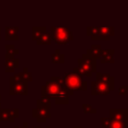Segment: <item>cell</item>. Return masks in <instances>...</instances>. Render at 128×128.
Segmentation results:
<instances>
[{
	"label": "cell",
	"mask_w": 128,
	"mask_h": 128,
	"mask_svg": "<svg viewBox=\"0 0 128 128\" xmlns=\"http://www.w3.org/2000/svg\"><path fill=\"white\" fill-rule=\"evenodd\" d=\"M115 89V78L109 73L96 72V80L91 82V94L106 96Z\"/></svg>",
	"instance_id": "obj_1"
},
{
	"label": "cell",
	"mask_w": 128,
	"mask_h": 128,
	"mask_svg": "<svg viewBox=\"0 0 128 128\" xmlns=\"http://www.w3.org/2000/svg\"><path fill=\"white\" fill-rule=\"evenodd\" d=\"M51 100L47 97H40L36 101V107L32 110V117L36 119L38 123H45L48 118L51 117L50 113Z\"/></svg>",
	"instance_id": "obj_2"
},
{
	"label": "cell",
	"mask_w": 128,
	"mask_h": 128,
	"mask_svg": "<svg viewBox=\"0 0 128 128\" xmlns=\"http://www.w3.org/2000/svg\"><path fill=\"white\" fill-rule=\"evenodd\" d=\"M64 86L63 78L60 76H51L50 80L41 86V97H47L50 100L54 99Z\"/></svg>",
	"instance_id": "obj_3"
},
{
	"label": "cell",
	"mask_w": 128,
	"mask_h": 128,
	"mask_svg": "<svg viewBox=\"0 0 128 128\" xmlns=\"http://www.w3.org/2000/svg\"><path fill=\"white\" fill-rule=\"evenodd\" d=\"M49 33L52 41L58 45H67L74 39L73 32L66 26H52Z\"/></svg>",
	"instance_id": "obj_4"
},
{
	"label": "cell",
	"mask_w": 128,
	"mask_h": 128,
	"mask_svg": "<svg viewBox=\"0 0 128 128\" xmlns=\"http://www.w3.org/2000/svg\"><path fill=\"white\" fill-rule=\"evenodd\" d=\"M62 78L66 88L72 92L87 90V82L83 80L82 76L79 73L69 72V73H66Z\"/></svg>",
	"instance_id": "obj_5"
},
{
	"label": "cell",
	"mask_w": 128,
	"mask_h": 128,
	"mask_svg": "<svg viewBox=\"0 0 128 128\" xmlns=\"http://www.w3.org/2000/svg\"><path fill=\"white\" fill-rule=\"evenodd\" d=\"M77 68L81 76L91 77L93 73L97 72V62L95 59L88 56L86 53L82 54L80 58L77 59Z\"/></svg>",
	"instance_id": "obj_6"
},
{
	"label": "cell",
	"mask_w": 128,
	"mask_h": 128,
	"mask_svg": "<svg viewBox=\"0 0 128 128\" xmlns=\"http://www.w3.org/2000/svg\"><path fill=\"white\" fill-rule=\"evenodd\" d=\"M9 94L10 95H28V83L13 75L9 77Z\"/></svg>",
	"instance_id": "obj_7"
},
{
	"label": "cell",
	"mask_w": 128,
	"mask_h": 128,
	"mask_svg": "<svg viewBox=\"0 0 128 128\" xmlns=\"http://www.w3.org/2000/svg\"><path fill=\"white\" fill-rule=\"evenodd\" d=\"M19 117V109H0V122L8 121L14 123V121Z\"/></svg>",
	"instance_id": "obj_8"
},
{
	"label": "cell",
	"mask_w": 128,
	"mask_h": 128,
	"mask_svg": "<svg viewBox=\"0 0 128 128\" xmlns=\"http://www.w3.org/2000/svg\"><path fill=\"white\" fill-rule=\"evenodd\" d=\"M73 94H74V92H72L69 89H67L65 84H64V86L61 88L59 93L54 98V102L57 105H67L69 103V96H71Z\"/></svg>",
	"instance_id": "obj_9"
},
{
	"label": "cell",
	"mask_w": 128,
	"mask_h": 128,
	"mask_svg": "<svg viewBox=\"0 0 128 128\" xmlns=\"http://www.w3.org/2000/svg\"><path fill=\"white\" fill-rule=\"evenodd\" d=\"M100 121L103 128H128V122L112 120L108 117H101Z\"/></svg>",
	"instance_id": "obj_10"
},
{
	"label": "cell",
	"mask_w": 128,
	"mask_h": 128,
	"mask_svg": "<svg viewBox=\"0 0 128 128\" xmlns=\"http://www.w3.org/2000/svg\"><path fill=\"white\" fill-rule=\"evenodd\" d=\"M112 120L124 121L128 122V110L127 109H114L111 108L109 110V117Z\"/></svg>",
	"instance_id": "obj_11"
},
{
	"label": "cell",
	"mask_w": 128,
	"mask_h": 128,
	"mask_svg": "<svg viewBox=\"0 0 128 128\" xmlns=\"http://www.w3.org/2000/svg\"><path fill=\"white\" fill-rule=\"evenodd\" d=\"M19 67V59L17 57L5 55V72L11 73L14 72Z\"/></svg>",
	"instance_id": "obj_12"
},
{
	"label": "cell",
	"mask_w": 128,
	"mask_h": 128,
	"mask_svg": "<svg viewBox=\"0 0 128 128\" xmlns=\"http://www.w3.org/2000/svg\"><path fill=\"white\" fill-rule=\"evenodd\" d=\"M5 40H19V26H5Z\"/></svg>",
	"instance_id": "obj_13"
},
{
	"label": "cell",
	"mask_w": 128,
	"mask_h": 128,
	"mask_svg": "<svg viewBox=\"0 0 128 128\" xmlns=\"http://www.w3.org/2000/svg\"><path fill=\"white\" fill-rule=\"evenodd\" d=\"M115 35V28L113 26L102 27L99 26V40L109 41L112 36Z\"/></svg>",
	"instance_id": "obj_14"
},
{
	"label": "cell",
	"mask_w": 128,
	"mask_h": 128,
	"mask_svg": "<svg viewBox=\"0 0 128 128\" xmlns=\"http://www.w3.org/2000/svg\"><path fill=\"white\" fill-rule=\"evenodd\" d=\"M102 52H103V49H102L101 45H99V44H92L91 47L89 49H87L86 54L88 56H90L91 58L96 60V59H100V57L102 55Z\"/></svg>",
	"instance_id": "obj_15"
},
{
	"label": "cell",
	"mask_w": 128,
	"mask_h": 128,
	"mask_svg": "<svg viewBox=\"0 0 128 128\" xmlns=\"http://www.w3.org/2000/svg\"><path fill=\"white\" fill-rule=\"evenodd\" d=\"M114 54H115L114 49H105V50H103L102 55L100 57V62L102 64H105V63L113 64L114 63Z\"/></svg>",
	"instance_id": "obj_16"
},
{
	"label": "cell",
	"mask_w": 128,
	"mask_h": 128,
	"mask_svg": "<svg viewBox=\"0 0 128 128\" xmlns=\"http://www.w3.org/2000/svg\"><path fill=\"white\" fill-rule=\"evenodd\" d=\"M51 61L53 64H62L65 62V55L60 52V49H55L54 53L51 55Z\"/></svg>",
	"instance_id": "obj_17"
},
{
	"label": "cell",
	"mask_w": 128,
	"mask_h": 128,
	"mask_svg": "<svg viewBox=\"0 0 128 128\" xmlns=\"http://www.w3.org/2000/svg\"><path fill=\"white\" fill-rule=\"evenodd\" d=\"M14 75L17 76L18 78H20L21 80L27 82V83H28V82H31V81L33 80V77H32V75H31V73L29 72V69H28L27 67H24L22 72L16 73V74H14Z\"/></svg>",
	"instance_id": "obj_18"
},
{
	"label": "cell",
	"mask_w": 128,
	"mask_h": 128,
	"mask_svg": "<svg viewBox=\"0 0 128 128\" xmlns=\"http://www.w3.org/2000/svg\"><path fill=\"white\" fill-rule=\"evenodd\" d=\"M35 42H36L37 45H50L51 42H52L50 33L46 31V32L43 33V34H42V35H41Z\"/></svg>",
	"instance_id": "obj_19"
},
{
	"label": "cell",
	"mask_w": 128,
	"mask_h": 128,
	"mask_svg": "<svg viewBox=\"0 0 128 128\" xmlns=\"http://www.w3.org/2000/svg\"><path fill=\"white\" fill-rule=\"evenodd\" d=\"M86 35L91 37L92 40H99V26H88L86 28Z\"/></svg>",
	"instance_id": "obj_20"
},
{
	"label": "cell",
	"mask_w": 128,
	"mask_h": 128,
	"mask_svg": "<svg viewBox=\"0 0 128 128\" xmlns=\"http://www.w3.org/2000/svg\"><path fill=\"white\" fill-rule=\"evenodd\" d=\"M46 31H47V28L45 26H34V27H32V39L34 41H36Z\"/></svg>",
	"instance_id": "obj_21"
},
{
	"label": "cell",
	"mask_w": 128,
	"mask_h": 128,
	"mask_svg": "<svg viewBox=\"0 0 128 128\" xmlns=\"http://www.w3.org/2000/svg\"><path fill=\"white\" fill-rule=\"evenodd\" d=\"M5 50H6V55H8V56L16 57L19 54V49H17L15 47V45H13V44H6Z\"/></svg>",
	"instance_id": "obj_22"
},
{
	"label": "cell",
	"mask_w": 128,
	"mask_h": 128,
	"mask_svg": "<svg viewBox=\"0 0 128 128\" xmlns=\"http://www.w3.org/2000/svg\"><path fill=\"white\" fill-rule=\"evenodd\" d=\"M82 109H83V112L85 114H95L97 113V110L95 108H93V106L91 104H88V103H85L82 105Z\"/></svg>",
	"instance_id": "obj_23"
},
{
	"label": "cell",
	"mask_w": 128,
	"mask_h": 128,
	"mask_svg": "<svg viewBox=\"0 0 128 128\" xmlns=\"http://www.w3.org/2000/svg\"><path fill=\"white\" fill-rule=\"evenodd\" d=\"M118 93H119V95L126 96L127 93H128V86H127V85H123V86L119 87V89H118Z\"/></svg>",
	"instance_id": "obj_24"
},
{
	"label": "cell",
	"mask_w": 128,
	"mask_h": 128,
	"mask_svg": "<svg viewBox=\"0 0 128 128\" xmlns=\"http://www.w3.org/2000/svg\"><path fill=\"white\" fill-rule=\"evenodd\" d=\"M15 128H29V127H28V123H27V122H23V125H22L21 127L15 126Z\"/></svg>",
	"instance_id": "obj_25"
},
{
	"label": "cell",
	"mask_w": 128,
	"mask_h": 128,
	"mask_svg": "<svg viewBox=\"0 0 128 128\" xmlns=\"http://www.w3.org/2000/svg\"><path fill=\"white\" fill-rule=\"evenodd\" d=\"M31 128H42L41 126H32Z\"/></svg>",
	"instance_id": "obj_26"
},
{
	"label": "cell",
	"mask_w": 128,
	"mask_h": 128,
	"mask_svg": "<svg viewBox=\"0 0 128 128\" xmlns=\"http://www.w3.org/2000/svg\"><path fill=\"white\" fill-rule=\"evenodd\" d=\"M73 128H82L81 126H75V127H73Z\"/></svg>",
	"instance_id": "obj_27"
},
{
	"label": "cell",
	"mask_w": 128,
	"mask_h": 128,
	"mask_svg": "<svg viewBox=\"0 0 128 128\" xmlns=\"http://www.w3.org/2000/svg\"><path fill=\"white\" fill-rule=\"evenodd\" d=\"M0 40H1V27H0Z\"/></svg>",
	"instance_id": "obj_28"
},
{
	"label": "cell",
	"mask_w": 128,
	"mask_h": 128,
	"mask_svg": "<svg viewBox=\"0 0 128 128\" xmlns=\"http://www.w3.org/2000/svg\"><path fill=\"white\" fill-rule=\"evenodd\" d=\"M0 108H1V95H0Z\"/></svg>",
	"instance_id": "obj_29"
},
{
	"label": "cell",
	"mask_w": 128,
	"mask_h": 128,
	"mask_svg": "<svg viewBox=\"0 0 128 128\" xmlns=\"http://www.w3.org/2000/svg\"><path fill=\"white\" fill-rule=\"evenodd\" d=\"M46 128H51V127H50V126H47V127H46Z\"/></svg>",
	"instance_id": "obj_30"
}]
</instances>
